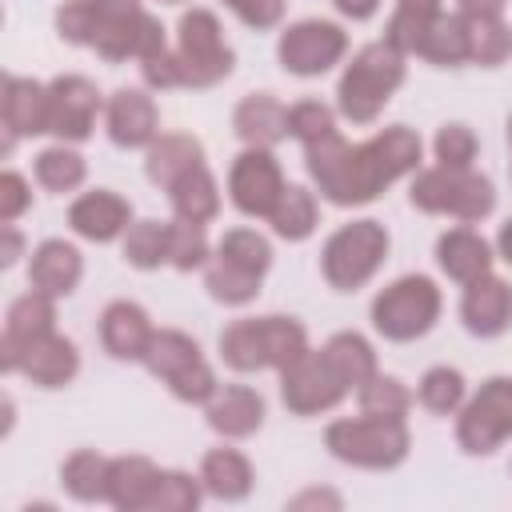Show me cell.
Masks as SVG:
<instances>
[{"label":"cell","mask_w":512,"mask_h":512,"mask_svg":"<svg viewBox=\"0 0 512 512\" xmlns=\"http://www.w3.org/2000/svg\"><path fill=\"white\" fill-rule=\"evenodd\" d=\"M304 160L324 200L340 208H356V204L376 200L392 180L416 172L420 136L408 124H392L376 132L368 144H348L340 132H328L304 144Z\"/></svg>","instance_id":"cell-1"},{"label":"cell","mask_w":512,"mask_h":512,"mask_svg":"<svg viewBox=\"0 0 512 512\" xmlns=\"http://www.w3.org/2000/svg\"><path fill=\"white\" fill-rule=\"evenodd\" d=\"M300 352H308V332L292 316H244L220 332V360L236 372H280Z\"/></svg>","instance_id":"cell-2"},{"label":"cell","mask_w":512,"mask_h":512,"mask_svg":"<svg viewBox=\"0 0 512 512\" xmlns=\"http://www.w3.org/2000/svg\"><path fill=\"white\" fill-rule=\"evenodd\" d=\"M400 84H404V52H396L388 40L364 44L348 60L336 84V108L352 124H372Z\"/></svg>","instance_id":"cell-3"},{"label":"cell","mask_w":512,"mask_h":512,"mask_svg":"<svg viewBox=\"0 0 512 512\" xmlns=\"http://www.w3.org/2000/svg\"><path fill=\"white\" fill-rule=\"evenodd\" d=\"M324 444L336 460L356 464V468H396L404 464L412 440L400 416H352V420H336L324 432Z\"/></svg>","instance_id":"cell-4"},{"label":"cell","mask_w":512,"mask_h":512,"mask_svg":"<svg viewBox=\"0 0 512 512\" xmlns=\"http://www.w3.org/2000/svg\"><path fill=\"white\" fill-rule=\"evenodd\" d=\"M408 200L420 208V212H432V216H452L460 224H476L484 220L492 208H496V192L488 184V176L472 172V168H424L416 180H412V192Z\"/></svg>","instance_id":"cell-5"},{"label":"cell","mask_w":512,"mask_h":512,"mask_svg":"<svg viewBox=\"0 0 512 512\" xmlns=\"http://www.w3.org/2000/svg\"><path fill=\"white\" fill-rule=\"evenodd\" d=\"M384 256H388V228L380 220H352V224H340L324 240L320 268L332 288L356 292L376 276Z\"/></svg>","instance_id":"cell-6"},{"label":"cell","mask_w":512,"mask_h":512,"mask_svg":"<svg viewBox=\"0 0 512 512\" xmlns=\"http://www.w3.org/2000/svg\"><path fill=\"white\" fill-rule=\"evenodd\" d=\"M144 364L148 372L168 384V392L184 404H208L216 396V372L212 364L200 356V344L176 328H160L144 352Z\"/></svg>","instance_id":"cell-7"},{"label":"cell","mask_w":512,"mask_h":512,"mask_svg":"<svg viewBox=\"0 0 512 512\" xmlns=\"http://www.w3.org/2000/svg\"><path fill=\"white\" fill-rule=\"evenodd\" d=\"M176 64H180V88H212L232 72L236 56L224 40V28H220L216 12L192 8V12L180 16V24H176Z\"/></svg>","instance_id":"cell-8"},{"label":"cell","mask_w":512,"mask_h":512,"mask_svg":"<svg viewBox=\"0 0 512 512\" xmlns=\"http://www.w3.org/2000/svg\"><path fill=\"white\" fill-rule=\"evenodd\" d=\"M436 316H440V288H436V280H428L420 272L392 280L372 300V328L396 344L424 336L436 324Z\"/></svg>","instance_id":"cell-9"},{"label":"cell","mask_w":512,"mask_h":512,"mask_svg":"<svg viewBox=\"0 0 512 512\" xmlns=\"http://www.w3.org/2000/svg\"><path fill=\"white\" fill-rule=\"evenodd\" d=\"M512 436V376H492L472 400L460 404L456 444L468 456H488Z\"/></svg>","instance_id":"cell-10"},{"label":"cell","mask_w":512,"mask_h":512,"mask_svg":"<svg viewBox=\"0 0 512 512\" xmlns=\"http://www.w3.org/2000/svg\"><path fill=\"white\" fill-rule=\"evenodd\" d=\"M344 392H348V384L332 368L324 348H308L288 368H280V400L296 416L328 412V408H336L344 400Z\"/></svg>","instance_id":"cell-11"},{"label":"cell","mask_w":512,"mask_h":512,"mask_svg":"<svg viewBox=\"0 0 512 512\" xmlns=\"http://www.w3.org/2000/svg\"><path fill=\"white\" fill-rule=\"evenodd\" d=\"M348 52V32L336 20H296L280 32L276 56L280 68L292 76H324Z\"/></svg>","instance_id":"cell-12"},{"label":"cell","mask_w":512,"mask_h":512,"mask_svg":"<svg viewBox=\"0 0 512 512\" xmlns=\"http://www.w3.org/2000/svg\"><path fill=\"white\" fill-rule=\"evenodd\" d=\"M284 172L272 156V148H244L236 160H232V172H228V196L232 204L244 212V216H272L280 192H284Z\"/></svg>","instance_id":"cell-13"},{"label":"cell","mask_w":512,"mask_h":512,"mask_svg":"<svg viewBox=\"0 0 512 512\" xmlns=\"http://www.w3.org/2000/svg\"><path fill=\"white\" fill-rule=\"evenodd\" d=\"M96 112H100V92L88 76H56L48 84V132L60 144L88 140Z\"/></svg>","instance_id":"cell-14"},{"label":"cell","mask_w":512,"mask_h":512,"mask_svg":"<svg viewBox=\"0 0 512 512\" xmlns=\"http://www.w3.org/2000/svg\"><path fill=\"white\" fill-rule=\"evenodd\" d=\"M0 364H4V372L28 376L36 388H64L80 372V352H76V344L68 336H60L52 328V332L28 340L24 348H16L12 356H4Z\"/></svg>","instance_id":"cell-15"},{"label":"cell","mask_w":512,"mask_h":512,"mask_svg":"<svg viewBox=\"0 0 512 512\" xmlns=\"http://www.w3.org/2000/svg\"><path fill=\"white\" fill-rule=\"evenodd\" d=\"M92 4V44L96 56L104 60H128L136 56V36H140V20L144 8L140 0H88Z\"/></svg>","instance_id":"cell-16"},{"label":"cell","mask_w":512,"mask_h":512,"mask_svg":"<svg viewBox=\"0 0 512 512\" xmlns=\"http://www.w3.org/2000/svg\"><path fill=\"white\" fill-rule=\"evenodd\" d=\"M460 316H464V328L472 336H500L512 328V284L500 280V276H480L472 284H464V300H460Z\"/></svg>","instance_id":"cell-17"},{"label":"cell","mask_w":512,"mask_h":512,"mask_svg":"<svg viewBox=\"0 0 512 512\" xmlns=\"http://www.w3.org/2000/svg\"><path fill=\"white\" fill-rule=\"evenodd\" d=\"M68 224H72L76 236H84V240H92V244H108V240H116V236L128 232V224H132V204H128L124 196L108 192V188H92V192H84V196L72 200Z\"/></svg>","instance_id":"cell-18"},{"label":"cell","mask_w":512,"mask_h":512,"mask_svg":"<svg viewBox=\"0 0 512 512\" xmlns=\"http://www.w3.org/2000/svg\"><path fill=\"white\" fill-rule=\"evenodd\" d=\"M104 120H108L112 144H120V148H148V144L160 136L156 104H152V96L140 92V88H120V92H112V100H108V108H104Z\"/></svg>","instance_id":"cell-19"},{"label":"cell","mask_w":512,"mask_h":512,"mask_svg":"<svg viewBox=\"0 0 512 512\" xmlns=\"http://www.w3.org/2000/svg\"><path fill=\"white\" fill-rule=\"evenodd\" d=\"M152 336H156V328H152L148 312L132 300H112L100 316V344L116 360H144Z\"/></svg>","instance_id":"cell-20"},{"label":"cell","mask_w":512,"mask_h":512,"mask_svg":"<svg viewBox=\"0 0 512 512\" xmlns=\"http://www.w3.org/2000/svg\"><path fill=\"white\" fill-rule=\"evenodd\" d=\"M204 416H208V428L220 432L224 440H244L264 424V400L248 384H224L204 404Z\"/></svg>","instance_id":"cell-21"},{"label":"cell","mask_w":512,"mask_h":512,"mask_svg":"<svg viewBox=\"0 0 512 512\" xmlns=\"http://www.w3.org/2000/svg\"><path fill=\"white\" fill-rule=\"evenodd\" d=\"M232 128L248 148H276L288 136V108L272 92H252L236 104Z\"/></svg>","instance_id":"cell-22"},{"label":"cell","mask_w":512,"mask_h":512,"mask_svg":"<svg viewBox=\"0 0 512 512\" xmlns=\"http://www.w3.org/2000/svg\"><path fill=\"white\" fill-rule=\"evenodd\" d=\"M436 264L444 268L448 280L472 284L492 272V244L472 228H448L436 240Z\"/></svg>","instance_id":"cell-23"},{"label":"cell","mask_w":512,"mask_h":512,"mask_svg":"<svg viewBox=\"0 0 512 512\" xmlns=\"http://www.w3.org/2000/svg\"><path fill=\"white\" fill-rule=\"evenodd\" d=\"M80 276H84V260H80V252H76L72 244H64V240H44V244L32 252V260H28V284H32L36 292H48V296H68V292H76Z\"/></svg>","instance_id":"cell-24"},{"label":"cell","mask_w":512,"mask_h":512,"mask_svg":"<svg viewBox=\"0 0 512 512\" xmlns=\"http://www.w3.org/2000/svg\"><path fill=\"white\" fill-rule=\"evenodd\" d=\"M0 112H4V128L16 136L48 132V84L28 80V76H8Z\"/></svg>","instance_id":"cell-25"},{"label":"cell","mask_w":512,"mask_h":512,"mask_svg":"<svg viewBox=\"0 0 512 512\" xmlns=\"http://www.w3.org/2000/svg\"><path fill=\"white\" fill-rule=\"evenodd\" d=\"M56 296H48V292H24L20 300H12V308H8V316H4V336H0V360L4 356H12L16 348H24L28 340H36V336H44V332H52L56 328V304H52Z\"/></svg>","instance_id":"cell-26"},{"label":"cell","mask_w":512,"mask_h":512,"mask_svg":"<svg viewBox=\"0 0 512 512\" xmlns=\"http://www.w3.org/2000/svg\"><path fill=\"white\" fill-rule=\"evenodd\" d=\"M160 468L148 456H116L108 468V504L120 512H148Z\"/></svg>","instance_id":"cell-27"},{"label":"cell","mask_w":512,"mask_h":512,"mask_svg":"<svg viewBox=\"0 0 512 512\" xmlns=\"http://www.w3.org/2000/svg\"><path fill=\"white\" fill-rule=\"evenodd\" d=\"M196 164H204V148H200V140L188 136V132H164V136H156V140L148 144L144 172H148L152 184H160V188L168 192V188H172L184 172H192Z\"/></svg>","instance_id":"cell-28"},{"label":"cell","mask_w":512,"mask_h":512,"mask_svg":"<svg viewBox=\"0 0 512 512\" xmlns=\"http://www.w3.org/2000/svg\"><path fill=\"white\" fill-rule=\"evenodd\" d=\"M252 464L236 448H212L200 460V484L216 500H244L252 492Z\"/></svg>","instance_id":"cell-29"},{"label":"cell","mask_w":512,"mask_h":512,"mask_svg":"<svg viewBox=\"0 0 512 512\" xmlns=\"http://www.w3.org/2000/svg\"><path fill=\"white\" fill-rule=\"evenodd\" d=\"M168 200H172V212L180 220H192V224H208L220 212V192H216V180H212V172L204 164H196L192 172H184L168 188Z\"/></svg>","instance_id":"cell-30"},{"label":"cell","mask_w":512,"mask_h":512,"mask_svg":"<svg viewBox=\"0 0 512 512\" xmlns=\"http://www.w3.org/2000/svg\"><path fill=\"white\" fill-rule=\"evenodd\" d=\"M420 56L436 68H460L468 60V28H464V16L460 12H436L428 32H424V44H420Z\"/></svg>","instance_id":"cell-31"},{"label":"cell","mask_w":512,"mask_h":512,"mask_svg":"<svg viewBox=\"0 0 512 512\" xmlns=\"http://www.w3.org/2000/svg\"><path fill=\"white\" fill-rule=\"evenodd\" d=\"M108 468H112V460H104V456L92 452V448H80V452H72V456L64 460L60 484L68 488L72 500L96 504V500H108Z\"/></svg>","instance_id":"cell-32"},{"label":"cell","mask_w":512,"mask_h":512,"mask_svg":"<svg viewBox=\"0 0 512 512\" xmlns=\"http://www.w3.org/2000/svg\"><path fill=\"white\" fill-rule=\"evenodd\" d=\"M268 220H272L276 236H284V240H308L312 228H316V220H320L316 196L308 188H300V184H288L280 192V200H276V208H272Z\"/></svg>","instance_id":"cell-33"},{"label":"cell","mask_w":512,"mask_h":512,"mask_svg":"<svg viewBox=\"0 0 512 512\" xmlns=\"http://www.w3.org/2000/svg\"><path fill=\"white\" fill-rule=\"evenodd\" d=\"M172 252V228L160 220H136L124 232V260L140 272H152L160 264H168Z\"/></svg>","instance_id":"cell-34"},{"label":"cell","mask_w":512,"mask_h":512,"mask_svg":"<svg viewBox=\"0 0 512 512\" xmlns=\"http://www.w3.org/2000/svg\"><path fill=\"white\" fill-rule=\"evenodd\" d=\"M464 28H468V60L472 64L496 68L512 56V28L500 16H464Z\"/></svg>","instance_id":"cell-35"},{"label":"cell","mask_w":512,"mask_h":512,"mask_svg":"<svg viewBox=\"0 0 512 512\" xmlns=\"http://www.w3.org/2000/svg\"><path fill=\"white\" fill-rule=\"evenodd\" d=\"M324 352H328L332 368L344 376L348 388H360L368 376L380 372V368H376V352H372V344H368L360 332H336V336L324 344Z\"/></svg>","instance_id":"cell-36"},{"label":"cell","mask_w":512,"mask_h":512,"mask_svg":"<svg viewBox=\"0 0 512 512\" xmlns=\"http://www.w3.org/2000/svg\"><path fill=\"white\" fill-rule=\"evenodd\" d=\"M260 280H264V276H252V272H244V268H236V264H228V260H220V256H212V260L204 264V288L212 292V300L232 304V308L256 300Z\"/></svg>","instance_id":"cell-37"},{"label":"cell","mask_w":512,"mask_h":512,"mask_svg":"<svg viewBox=\"0 0 512 512\" xmlns=\"http://www.w3.org/2000/svg\"><path fill=\"white\" fill-rule=\"evenodd\" d=\"M216 256L236 264V268H244V272H252V276H264L268 264H272V244L256 228H232V232L220 236Z\"/></svg>","instance_id":"cell-38"},{"label":"cell","mask_w":512,"mask_h":512,"mask_svg":"<svg viewBox=\"0 0 512 512\" xmlns=\"http://www.w3.org/2000/svg\"><path fill=\"white\" fill-rule=\"evenodd\" d=\"M84 156L80 152H72V148H64V144H56V148H44L40 156H36V180L48 188V192H72V188H80L84 184Z\"/></svg>","instance_id":"cell-39"},{"label":"cell","mask_w":512,"mask_h":512,"mask_svg":"<svg viewBox=\"0 0 512 512\" xmlns=\"http://www.w3.org/2000/svg\"><path fill=\"white\" fill-rule=\"evenodd\" d=\"M356 392H360V412H368V416H400L404 420V412L412 408V392L396 376H384V372L368 376Z\"/></svg>","instance_id":"cell-40"},{"label":"cell","mask_w":512,"mask_h":512,"mask_svg":"<svg viewBox=\"0 0 512 512\" xmlns=\"http://www.w3.org/2000/svg\"><path fill=\"white\" fill-rule=\"evenodd\" d=\"M464 392H468L464 388V376L456 368H448V364L428 368L424 380H420V404L428 412H436V416H452L464 404Z\"/></svg>","instance_id":"cell-41"},{"label":"cell","mask_w":512,"mask_h":512,"mask_svg":"<svg viewBox=\"0 0 512 512\" xmlns=\"http://www.w3.org/2000/svg\"><path fill=\"white\" fill-rule=\"evenodd\" d=\"M172 252H168V264L176 272H192V268H204L212 260L208 252V236H204V224H192V220H172Z\"/></svg>","instance_id":"cell-42"},{"label":"cell","mask_w":512,"mask_h":512,"mask_svg":"<svg viewBox=\"0 0 512 512\" xmlns=\"http://www.w3.org/2000/svg\"><path fill=\"white\" fill-rule=\"evenodd\" d=\"M200 492H204V484L192 480L188 472H160L148 512H192L200 504Z\"/></svg>","instance_id":"cell-43"},{"label":"cell","mask_w":512,"mask_h":512,"mask_svg":"<svg viewBox=\"0 0 512 512\" xmlns=\"http://www.w3.org/2000/svg\"><path fill=\"white\" fill-rule=\"evenodd\" d=\"M432 16H436V12H416V8L396 4V12H392L388 24H384V40H388L396 52H404V56H412V52L420 56V44H424V32H428Z\"/></svg>","instance_id":"cell-44"},{"label":"cell","mask_w":512,"mask_h":512,"mask_svg":"<svg viewBox=\"0 0 512 512\" xmlns=\"http://www.w3.org/2000/svg\"><path fill=\"white\" fill-rule=\"evenodd\" d=\"M336 132V112L320 100H296L288 108V136H296L300 144H312L320 136Z\"/></svg>","instance_id":"cell-45"},{"label":"cell","mask_w":512,"mask_h":512,"mask_svg":"<svg viewBox=\"0 0 512 512\" xmlns=\"http://www.w3.org/2000/svg\"><path fill=\"white\" fill-rule=\"evenodd\" d=\"M432 148H436V164L444 168H472L476 160V136L468 124H444Z\"/></svg>","instance_id":"cell-46"},{"label":"cell","mask_w":512,"mask_h":512,"mask_svg":"<svg viewBox=\"0 0 512 512\" xmlns=\"http://www.w3.org/2000/svg\"><path fill=\"white\" fill-rule=\"evenodd\" d=\"M56 32L68 44H92V4L88 0H64L56 12Z\"/></svg>","instance_id":"cell-47"},{"label":"cell","mask_w":512,"mask_h":512,"mask_svg":"<svg viewBox=\"0 0 512 512\" xmlns=\"http://www.w3.org/2000/svg\"><path fill=\"white\" fill-rule=\"evenodd\" d=\"M224 8H232L248 28L264 32V28H276L280 16H284V0H224Z\"/></svg>","instance_id":"cell-48"},{"label":"cell","mask_w":512,"mask_h":512,"mask_svg":"<svg viewBox=\"0 0 512 512\" xmlns=\"http://www.w3.org/2000/svg\"><path fill=\"white\" fill-rule=\"evenodd\" d=\"M140 72H144V84L148 88H180V64H176V48H164L148 60H140Z\"/></svg>","instance_id":"cell-49"},{"label":"cell","mask_w":512,"mask_h":512,"mask_svg":"<svg viewBox=\"0 0 512 512\" xmlns=\"http://www.w3.org/2000/svg\"><path fill=\"white\" fill-rule=\"evenodd\" d=\"M28 204H32L28 180L20 172H4L0 176V224H12Z\"/></svg>","instance_id":"cell-50"},{"label":"cell","mask_w":512,"mask_h":512,"mask_svg":"<svg viewBox=\"0 0 512 512\" xmlns=\"http://www.w3.org/2000/svg\"><path fill=\"white\" fill-rule=\"evenodd\" d=\"M164 48H168L164 24H160L152 12H144V20H140V36H136V60H148V56H156V52H164Z\"/></svg>","instance_id":"cell-51"},{"label":"cell","mask_w":512,"mask_h":512,"mask_svg":"<svg viewBox=\"0 0 512 512\" xmlns=\"http://www.w3.org/2000/svg\"><path fill=\"white\" fill-rule=\"evenodd\" d=\"M4 244H0V268H12L16 264V256H20V248H24V240H20V232L12 228V224H4V236H0Z\"/></svg>","instance_id":"cell-52"},{"label":"cell","mask_w":512,"mask_h":512,"mask_svg":"<svg viewBox=\"0 0 512 512\" xmlns=\"http://www.w3.org/2000/svg\"><path fill=\"white\" fill-rule=\"evenodd\" d=\"M316 504H324V508H340V496L336 492H300V496H292L288 500V508H316Z\"/></svg>","instance_id":"cell-53"},{"label":"cell","mask_w":512,"mask_h":512,"mask_svg":"<svg viewBox=\"0 0 512 512\" xmlns=\"http://www.w3.org/2000/svg\"><path fill=\"white\" fill-rule=\"evenodd\" d=\"M508 0H456V12L464 16H500Z\"/></svg>","instance_id":"cell-54"},{"label":"cell","mask_w":512,"mask_h":512,"mask_svg":"<svg viewBox=\"0 0 512 512\" xmlns=\"http://www.w3.org/2000/svg\"><path fill=\"white\" fill-rule=\"evenodd\" d=\"M336 8H340V16H348V20H368V16H376V8H380V0H332Z\"/></svg>","instance_id":"cell-55"},{"label":"cell","mask_w":512,"mask_h":512,"mask_svg":"<svg viewBox=\"0 0 512 512\" xmlns=\"http://www.w3.org/2000/svg\"><path fill=\"white\" fill-rule=\"evenodd\" d=\"M496 252H500V260H504V264H512V216L500 224V236H496Z\"/></svg>","instance_id":"cell-56"},{"label":"cell","mask_w":512,"mask_h":512,"mask_svg":"<svg viewBox=\"0 0 512 512\" xmlns=\"http://www.w3.org/2000/svg\"><path fill=\"white\" fill-rule=\"evenodd\" d=\"M404 8H416V12H440V0H396Z\"/></svg>","instance_id":"cell-57"},{"label":"cell","mask_w":512,"mask_h":512,"mask_svg":"<svg viewBox=\"0 0 512 512\" xmlns=\"http://www.w3.org/2000/svg\"><path fill=\"white\" fill-rule=\"evenodd\" d=\"M508 144H512V116H508Z\"/></svg>","instance_id":"cell-58"},{"label":"cell","mask_w":512,"mask_h":512,"mask_svg":"<svg viewBox=\"0 0 512 512\" xmlns=\"http://www.w3.org/2000/svg\"><path fill=\"white\" fill-rule=\"evenodd\" d=\"M164 4H180V0H164Z\"/></svg>","instance_id":"cell-59"}]
</instances>
